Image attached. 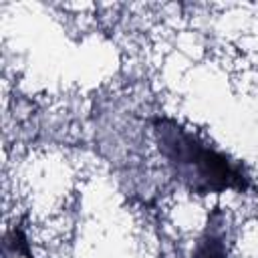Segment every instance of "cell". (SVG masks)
I'll return each mask as SVG.
<instances>
[{
  "instance_id": "6da1fadb",
  "label": "cell",
  "mask_w": 258,
  "mask_h": 258,
  "mask_svg": "<svg viewBox=\"0 0 258 258\" xmlns=\"http://www.w3.org/2000/svg\"><path fill=\"white\" fill-rule=\"evenodd\" d=\"M153 135L173 177L194 196L242 194L252 187V175L242 161L216 149L179 121L165 115L155 117Z\"/></svg>"
},
{
  "instance_id": "7a4b0ae2",
  "label": "cell",
  "mask_w": 258,
  "mask_h": 258,
  "mask_svg": "<svg viewBox=\"0 0 258 258\" xmlns=\"http://www.w3.org/2000/svg\"><path fill=\"white\" fill-rule=\"evenodd\" d=\"M230 252V222L222 208L210 212L202 234L196 240L191 258H228Z\"/></svg>"
}]
</instances>
